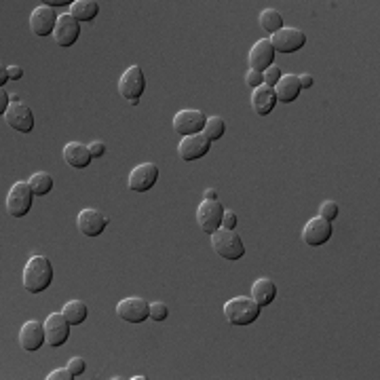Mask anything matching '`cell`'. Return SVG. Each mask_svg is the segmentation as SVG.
<instances>
[{
    "instance_id": "6da1fadb",
    "label": "cell",
    "mask_w": 380,
    "mask_h": 380,
    "mask_svg": "<svg viewBox=\"0 0 380 380\" xmlns=\"http://www.w3.org/2000/svg\"><path fill=\"white\" fill-rule=\"evenodd\" d=\"M53 277H55V271H53L51 260L45 258V256H32L23 267L21 281H23L26 291L40 294V291H45L49 285L53 284Z\"/></svg>"
},
{
    "instance_id": "7a4b0ae2",
    "label": "cell",
    "mask_w": 380,
    "mask_h": 380,
    "mask_svg": "<svg viewBox=\"0 0 380 380\" xmlns=\"http://www.w3.org/2000/svg\"><path fill=\"white\" fill-rule=\"evenodd\" d=\"M222 311L230 325H252L260 317L262 306L252 296H235L224 302Z\"/></svg>"
},
{
    "instance_id": "3957f363",
    "label": "cell",
    "mask_w": 380,
    "mask_h": 380,
    "mask_svg": "<svg viewBox=\"0 0 380 380\" xmlns=\"http://www.w3.org/2000/svg\"><path fill=\"white\" fill-rule=\"evenodd\" d=\"M211 237V247L213 252L224 258V260H241L245 256V245L241 241V237L235 233V230H228V228H218L216 233L209 235Z\"/></svg>"
},
{
    "instance_id": "277c9868",
    "label": "cell",
    "mask_w": 380,
    "mask_h": 380,
    "mask_svg": "<svg viewBox=\"0 0 380 380\" xmlns=\"http://www.w3.org/2000/svg\"><path fill=\"white\" fill-rule=\"evenodd\" d=\"M146 91V79H144V70L140 66H131L123 72V77L118 79V94L123 95L131 106L140 104V97Z\"/></svg>"
},
{
    "instance_id": "5b68a950",
    "label": "cell",
    "mask_w": 380,
    "mask_h": 380,
    "mask_svg": "<svg viewBox=\"0 0 380 380\" xmlns=\"http://www.w3.org/2000/svg\"><path fill=\"white\" fill-rule=\"evenodd\" d=\"M32 199H34V192L30 189V182H15L9 194H6V211L9 216L13 218H23L28 216L30 207H32Z\"/></svg>"
},
{
    "instance_id": "8992f818",
    "label": "cell",
    "mask_w": 380,
    "mask_h": 380,
    "mask_svg": "<svg viewBox=\"0 0 380 380\" xmlns=\"http://www.w3.org/2000/svg\"><path fill=\"white\" fill-rule=\"evenodd\" d=\"M222 216H224V207L220 201L203 199L201 205L196 207V222L205 235H211L218 228H222Z\"/></svg>"
},
{
    "instance_id": "52a82bcc",
    "label": "cell",
    "mask_w": 380,
    "mask_h": 380,
    "mask_svg": "<svg viewBox=\"0 0 380 380\" xmlns=\"http://www.w3.org/2000/svg\"><path fill=\"white\" fill-rule=\"evenodd\" d=\"M116 315H118V319H123L127 323H142L150 317V302H146L144 298H138V296L123 298L116 304Z\"/></svg>"
},
{
    "instance_id": "ba28073f",
    "label": "cell",
    "mask_w": 380,
    "mask_h": 380,
    "mask_svg": "<svg viewBox=\"0 0 380 380\" xmlns=\"http://www.w3.org/2000/svg\"><path fill=\"white\" fill-rule=\"evenodd\" d=\"M207 123V116L201 112V110H192V108H186V110H180L174 114V131L180 133L182 138L186 135H196V133H203V127Z\"/></svg>"
},
{
    "instance_id": "9c48e42d",
    "label": "cell",
    "mask_w": 380,
    "mask_h": 380,
    "mask_svg": "<svg viewBox=\"0 0 380 380\" xmlns=\"http://www.w3.org/2000/svg\"><path fill=\"white\" fill-rule=\"evenodd\" d=\"M45 336H47V345L57 349L64 347L70 338V321L64 317V313H51L45 319Z\"/></svg>"
},
{
    "instance_id": "30bf717a",
    "label": "cell",
    "mask_w": 380,
    "mask_h": 380,
    "mask_svg": "<svg viewBox=\"0 0 380 380\" xmlns=\"http://www.w3.org/2000/svg\"><path fill=\"white\" fill-rule=\"evenodd\" d=\"M159 180V167L157 163H140L129 172L127 186L133 192H148Z\"/></svg>"
},
{
    "instance_id": "8fae6325",
    "label": "cell",
    "mask_w": 380,
    "mask_h": 380,
    "mask_svg": "<svg viewBox=\"0 0 380 380\" xmlns=\"http://www.w3.org/2000/svg\"><path fill=\"white\" fill-rule=\"evenodd\" d=\"M108 224H110V218L104 216V213H101L99 209H95V207H85V209H81L79 216H77V228H79L81 235H85V237H99V235L106 230Z\"/></svg>"
},
{
    "instance_id": "7c38bea8",
    "label": "cell",
    "mask_w": 380,
    "mask_h": 380,
    "mask_svg": "<svg viewBox=\"0 0 380 380\" xmlns=\"http://www.w3.org/2000/svg\"><path fill=\"white\" fill-rule=\"evenodd\" d=\"M269 40H271L275 53L277 51L279 53H296L306 45V34L300 28H281Z\"/></svg>"
},
{
    "instance_id": "4fadbf2b",
    "label": "cell",
    "mask_w": 380,
    "mask_h": 380,
    "mask_svg": "<svg viewBox=\"0 0 380 380\" xmlns=\"http://www.w3.org/2000/svg\"><path fill=\"white\" fill-rule=\"evenodd\" d=\"M330 239H332V222L323 220L321 216L311 218L302 228V241L311 247L325 245Z\"/></svg>"
},
{
    "instance_id": "5bb4252c",
    "label": "cell",
    "mask_w": 380,
    "mask_h": 380,
    "mask_svg": "<svg viewBox=\"0 0 380 380\" xmlns=\"http://www.w3.org/2000/svg\"><path fill=\"white\" fill-rule=\"evenodd\" d=\"M2 118L11 129H15L19 133H30L34 129V114H32L30 106L23 101H13Z\"/></svg>"
},
{
    "instance_id": "9a60e30c",
    "label": "cell",
    "mask_w": 380,
    "mask_h": 380,
    "mask_svg": "<svg viewBox=\"0 0 380 380\" xmlns=\"http://www.w3.org/2000/svg\"><path fill=\"white\" fill-rule=\"evenodd\" d=\"M57 15L55 9H49L45 4H38L32 13H30V30L34 36H53L55 23H57Z\"/></svg>"
},
{
    "instance_id": "2e32d148",
    "label": "cell",
    "mask_w": 380,
    "mask_h": 380,
    "mask_svg": "<svg viewBox=\"0 0 380 380\" xmlns=\"http://www.w3.org/2000/svg\"><path fill=\"white\" fill-rule=\"evenodd\" d=\"M211 140H207L203 133H196V135H186L182 138V142L178 144V157L182 161H199L203 157H207L209 148H211Z\"/></svg>"
},
{
    "instance_id": "e0dca14e",
    "label": "cell",
    "mask_w": 380,
    "mask_h": 380,
    "mask_svg": "<svg viewBox=\"0 0 380 380\" xmlns=\"http://www.w3.org/2000/svg\"><path fill=\"white\" fill-rule=\"evenodd\" d=\"M79 36H81V23L70 15V13H66V15H60V19H57V23H55V30H53V40H55V45H60V47H72L77 40H79Z\"/></svg>"
},
{
    "instance_id": "ac0fdd59",
    "label": "cell",
    "mask_w": 380,
    "mask_h": 380,
    "mask_svg": "<svg viewBox=\"0 0 380 380\" xmlns=\"http://www.w3.org/2000/svg\"><path fill=\"white\" fill-rule=\"evenodd\" d=\"M247 62H250V70H256V72H264L267 68H271L275 64V49L271 40L262 38L254 43V47L247 53Z\"/></svg>"
},
{
    "instance_id": "d6986e66",
    "label": "cell",
    "mask_w": 380,
    "mask_h": 380,
    "mask_svg": "<svg viewBox=\"0 0 380 380\" xmlns=\"http://www.w3.org/2000/svg\"><path fill=\"white\" fill-rule=\"evenodd\" d=\"M19 345L23 351L34 353L38 351L43 345H47V336H45V323L38 321H26L19 330Z\"/></svg>"
},
{
    "instance_id": "ffe728a7",
    "label": "cell",
    "mask_w": 380,
    "mask_h": 380,
    "mask_svg": "<svg viewBox=\"0 0 380 380\" xmlns=\"http://www.w3.org/2000/svg\"><path fill=\"white\" fill-rule=\"evenodd\" d=\"M64 161L68 167L72 169H87L94 161L91 152H89V146L81 144V142H68L64 146V152H62Z\"/></svg>"
},
{
    "instance_id": "44dd1931",
    "label": "cell",
    "mask_w": 380,
    "mask_h": 380,
    "mask_svg": "<svg viewBox=\"0 0 380 380\" xmlns=\"http://www.w3.org/2000/svg\"><path fill=\"white\" fill-rule=\"evenodd\" d=\"M250 101H252V110H254L258 116H269V114L275 110V106L279 104V101H277V95H275V89H273V87H267V85L254 89Z\"/></svg>"
},
{
    "instance_id": "7402d4cb",
    "label": "cell",
    "mask_w": 380,
    "mask_h": 380,
    "mask_svg": "<svg viewBox=\"0 0 380 380\" xmlns=\"http://www.w3.org/2000/svg\"><path fill=\"white\" fill-rule=\"evenodd\" d=\"M252 298L264 308V306H269L277 298V285L269 277H260V279H256L252 284Z\"/></svg>"
},
{
    "instance_id": "603a6c76",
    "label": "cell",
    "mask_w": 380,
    "mask_h": 380,
    "mask_svg": "<svg viewBox=\"0 0 380 380\" xmlns=\"http://www.w3.org/2000/svg\"><path fill=\"white\" fill-rule=\"evenodd\" d=\"M300 91H302V87H300V81L296 74H284L281 81L275 85L277 101H281V104H291L300 95Z\"/></svg>"
},
{
    "instance_id": "cb8c5ba5",
    "label": "cell",
    "mask_w": 380,
    "mask_h": 380,
    "mask_svg": "<svg viewBox=\"0 0 380 380\" xmlns=\"http://www.w3.org/2000/svg\"><path fill=\"white\" fill-rule=\"evenodd\" d=\"M62 313H64V317L70 321V325H81V323H85L87 317H89V308H87V304H85L83 300H68V302L64 304Z\"/></svg>"
},
{
    "instance_id": "d4e9b609",
    "label": "cell",
    "mask_w": 380,
    "mask_h": 380,
    "mask_svg": "<svg viewBox=\"0 0 380 380\" xmlns=\"http://www.w3.org/2000/svg\"><path fill=\"white\" fill-rule=\"evenodd\" d=\"M99 13V4L95 0H74L70 4V15L81 23V21H94Z\"/></svg>"
},
{
    "instance_id": "484cf974",
    "label": "cell",
    "mask_w": 380,
    "mask_h": 380,
    "mask_svg": "<svg viewBox=\"0 0 380 380\" xmlns=\"http://www.w3.org/2000/svg\"><path fill=\"white\" fill-rule=\"evenodd\" d=\"M28 182H30V189L34 192V196H45V194H49V192L53 190V186H55L53 176L47 174V172H36V174H32V178H30Z\"/></svg>"
},
{
    "instance_id": "4316f807",
    "label": "cell",
    "mask_w": 380,
    "mask_h": 380,
    "mask_svg": "<svg viewBox=\"0 0 380 380\" xmlns=\"http://www.w3.org/2000/svg\"><path fill=\"white\" fill-rule=\"evenodd\" d=\"M260 26H262L264 32H269V34L273 36L275 32H279L281 28H285V21L279 11H275V9H264V11L260 13Z\"/></svg>"
},
{
    "instance_id": "83f0119b",
    "label": "cell",
    "mask_w": 380,
    "mask_h": 380,
    "mask_svg": "<svg viewBox=\"0 0 380 380\" xmlns=\"http://www.w3.org/2000/svg\"><path fill=\"white\" fill-rule=\"evenodd\" d=\"M224 131H226V123L222 116H207V123L203 127V135L211 142H218L224 138Z\"/></svg>"
},
{
    "instance_id": "f1b7e54d",
    "label": "cell",
    "mask_w": 380,
    "mask_h": 380,
    "mask_svg": "<svg viewBox=\"0 0 380 380\" xmlns=\"http://www.w3.org/2000/svg\"><path fill=\"white\" fill-rule=\"evenodd\" d=\"M338 203L336 201H323L321 203V207H319V216L323 218V220H328V222H334L336 218H338Z\"/></svg>"
},
{
    "instance_id": "f546056e",
    "label": "cell",
    "mask_w": 380,
    "mask_h": 380,
    "mask_svg": "<svg viewBox=\"0 0 380 380\" xmlns=\"http://www.w3.org/2000/svg\"><path fill=\"white\" fill-rule=\"evenodd\" d=\"M262 77H264V85L267 87H273L275 89V85L281 81V77H284V72H281V68L277 66V64H273L271 68H267L264 72H262Z\"/></svg>"
},
{
    "instance_id": "4dcf8cb0",
    "label": "cell",
    "mask_w": 380,
    "mask_h": 380,
    "mask_svg": "<svg viewBox=\"0 0 380 380\" xmlns=\"http://www.w3.org/2000/svg\"><path fill=\"white\" fill-rule=\"evenodd\" d=\"M169 317V308L165 302H150V319L152 321H165Z\"/></svg>"
},
{
    "instance_id": "1f68e13d",
    "label": "cell",
    "mask_w": 380,
    "mask_h": 380,
    "mask_svg": "<svg viewBox=\"0 0 380 380\" xmlns=\"http://www.w3.org/2000/svg\"><path fill=\"white\" fill-rule=\"evenodd\" d=\"M245 85H247L250 89H258V87H262V85H264V77H262V72L247 70V74H245Z\"/></svg>"
},
{
    "instance_id": "d6a6232c",
    "label": "cell",
    "mask_w": 380,
    "mask_h": 380,
    "mask_svg": "<svg viewBox=\"0 0 380 380\" xmlns=\"http://www.w3.org/2000/svg\"><path fill=\"white\" fill-rule=\"evenodd\" d=\"M68 368H70V372H72L74 376H81V374L85 372L87 364H85V359H83V357H70Z\"/></svg>"
},
{
    "instance_id": "836d02e7",
    "label": "cell",
    "mask_w": 380,
    "mask_h": 380,
    "mask_svg": "<svg viewBox=\"0 0 380 380\" xmlns=\"http://www.w3.org/2000/svg\"><path fill=\"white\" fill-rule=\"evenodd\" d=\"M222 228H228V230H235V228H237V213H235L233 209H224Z\"/></svg>"
},
{
    "instance_id": "e575fe53",
    "label": "cell",
    "mask_w": 380,
    "mask_h": 380,
    "mask_svg": "<svg viewBox=\"0 0 380 380\" xmlns=\"http://www.w3.org/2000/svg\"><path fill=\"white\" fill-rule=\"evenodd\" d=\"M77 376L70 372V368H57V370H53L49 376H47V380H74Z\"/></svg>"
},
{
    "instance_id": "d590c367",
    "label": "cell",
    "mask_w": 380,
    "mask_h": 380,
    "mask_svg": "<svg viewBox=\"0 0 380 380\" xmlns=\"http://www.w3.org/2000/svg\"><path fill=\"white\" fill-rule=\"evenodd\" d=\"M89 152H91V157H94V159H101V157L106 155V144L95 140V142L89 144Z\"/></svg>"
},
{
    "instance_id": "8d00e7d4",
    "label": "cell",
    "mask_w": 380,
    "mask_h": 380,
    "mask_svg": "<svg viewBox=\"0 0 380 380\" xmlns=\"http://www.w3.org/2000/svg\"><path fill=\"white\" fill-rule=\"evenodd\" d=\"M11 97H9V94L4 91V89H0V116H4L6 114V110L11 108Z\"/></svg>"
},
{
    "instance_id": "74e56055",
    "label": "cell",
    "mask_w": 380,
    "mask_h": 380,
    "mask_svg": "<svg viewBox=\"0 0 380 380\" xmlns=\"http://www.w3.org/2000/svg\"><path fill=\"white\" fill-rule=\"evenodd\" d=\"M6 70H9V79H11V81H19V79L23 77V70H21L19 66H9Z\"/></svg>"
},
{
    "instance_id": "f35d334b",
    "label": "cell",
    "mask_w": 380,
    "mask_h": 380,
    "mask_svg": "<svg viewBox=\"0 0 380 380\" xmlns=\"http://www.w3.org/2000/svg\"><path fill=\"white\" fill-rule=\"evenodd\" d=\"M298 81H300V87H302V89H311L313 83H315V79H313L311 74H300Z\"/></svg>"
},
{
    "instance_id": "ab89813d",
    "label": "cell",
    "mask_w": 380,
    "mask_h": 380,
    "mask_svg": "<svg viewBox=\"0 0 380 380\" xmlns=\"http://www.w3.org/2000/svg\"><path fill=\"white\" fill-rule=\"evenodd\" d=\"M40 4H45L49 9H57V6H64V4H72V0H45Z\"/></svg>"
},
{
    "instance_id": "60d3db41",
    "label": "cell",
    "mask_w": 380,
    "mask_h": 380,
    "mask_svg": "<svg viewBox=\"0 0 380 380\" xmlns=\"http://www.w3.org/2000/svg\"><path fill=\"white\" fill-rule=\"evenodd\" d=\"M6 81H11V79H9V70H6V68L2 66V68H0V87H2V89H4Z\"/></svg>"
},
{
    "instance_id": "b9f144b4",
    "label": "cell",
    "mask_w": 380,
    "mask_h": 380,
    "mask_svg": "<svg viewBox=\"0 0 380 380\" xmlns=\"http://www.w3.org/2000/svg\"><path fill=\"white\" fill-rule=\"evenodd\" d=\"M203 199H207V201H218V192L213 189H207L203 192Z\"/></svg>"
}]
</instances>
